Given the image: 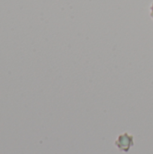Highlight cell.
<instances>
[{
	"mask_svg": "<svg viewBox=\"0 0 153 154\" xmlns=\"http://www.w3.org/2000/svg\"><path fill=\"white\" fill-rule=\"evenodd\" d=\"M115 145L120 151L127 152L130 148L133 146V137L130 136L128 134H124L118 137V140L115 142Z\"/></svg>",
	"mask_w": 153,
	"mask_h": 154,
	"instance_id": "6da1fadb",
	"label": "cell"
},
{
	"mask_svg": "<svg viewBox=\"0 0 153 154\" xmlns=\"http://www.w3.org/2000/svg\"><path fill=\"white\" fill-rule=\"evenodd\" d=\"M151 17H152V18H153V4H152V5H151Z\"/></svg>",
	"mask_w": 153,
	"mask_h": 154,
	"instance_id": "7a4b0ae2",
	"label": "cell"
}]
</instances>
